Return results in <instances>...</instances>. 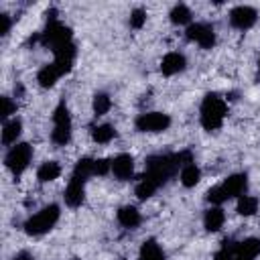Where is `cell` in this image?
I'll return each instance as SVG.
<instances>
[{"label": "cell", "instance_id": "obj_6", "mask_svg": "<svg viewBox=\"0 0 260 260\" xmlns=\"http://www.w3.org/2000/svg\"><path fill=\"white\" fill-rule=\"evenodd\" d=\"M134 126L140 132H165L171 126V116L165 112H144L138 114Z\"/></svg>", "mask_w": 260, "mask_h": 260}, {"label": "cell", "instance_id": "obj_1", "mask_svg": "<svg viewBox=\"0 0 260 260\" xmlns=\"http://www.w3.org/2000/svg\"><path fill=\"white\" fill-rule=\"evenodd\" d=\"M228 116V102L217 93H207L199 106V120L207 132L219 130Z\"/></svg>", "mask_w": 260, "mask_h": 260}, {"label": "cell", "instance_id": "obj_8", "mask_svg": "<svg viewBox=\"0 0 260 260\" xmlns=\"http://www.w3.org/2000/svg\"><path fill=\"white\" fill-rule=\"evenodd\" d=\"M230 24L234 26V28H238V30H248V28H252L254 24H256V20H258V12H256V8H252V6H248V4H238V6H234L232 10H230Z\"/></svg>", "mask_w": 260, "mask_h": 260}, {"label": "cell", "instance_id": "obj_17", "mask_svg": "<svg viewBox=\"0 0 260 260\" xmlns=\"http://www.w3.org/2000/svg\"><path fill=\"white\" fill-rule=\"evenodd\" d=\"M234 256H242L248 260H256L260 256V238H246L242 242H236L234 246Z\"/></svg>", "mask_w": 260, "mask_h": 260}, {"label": "cell", "instance_id": "obj_25", "mask_svg": "<svg viewBox=\"0 0 260 260\" xmlns=\"http://www.w3.org/2000/svg\"><path fill=\"white\" fill-rule=\"evenodd\" d=\"M91 108H93V114H95V116H106V114L110 112V108H112V100H110V95L104 93V91H98V93L93 95Z\"/></svg>", "mask_w": 260, "mask_h": 260}, {"label": "cell", "instance_id": "obj_14", "mask_svg": "<svg viewBox=\"0 0 260 260\" xmlns=\"http://www.w3.org/2000/svg\"><path fill=\"white\" fill-rule=\"evenodd\" d=\"M65 73L61 71V67L53 61V63H49V65H43L41 69H39V73H37V81H39V85L41 87H53L57 81H59V77H63Z\"/></svg>", "mask_w": 260, "mask_h": 260}, {"label": "cell", "instance_id": "obj_16", "mask_svg": "<svg viewBox=\"0 0 260 260\" xmlns=\"http://www.w3.org/2000/svg\"><path fill=\"white\" fill-rule=\"evenodd\" d=\"M116 219L122 228H128V230H134L136 225H140L142 221V215L140 211L134 207V205H122L118 211H116Z\"/></svg>", "mask_w": 260, "mask_h": 260}, {"label": "cell", "instance_id": "obj_15", "mask_svg": "<svg viewBox=\"0 0 260 260\" xmlns=\"http://www.w3.org/2000/svg\"><path fill=\"white\" fill-rule=\"evenodd\" d=\"M22 132V120L20 118H10L6 122H2V144L4 146H14L18 142V136Z\"/></svg>", "mask_w": 260, "mask_h": 260}, {"label": "cell", "instance_id": "obj_24", "mask_svg": "<svg viewBox=\"0 0 260 260\" xmlns=\"http://www.w3.org/2000/svg\"><path fill=\"white\" fill-rule=\"evenodd\" d=\"M93 167H95V158H89V156H83V158H79L77 162H75V167H73V173L71 175H75V177H81V179H89V177H93Z\"/></svg>", "mask_w": 260, "mask_h": 260}, {"label": "cell", "instance_id": "obj_5", "mask_svg": "<svg viewBox=\"0 0 260 260\" xmlns=\"http://www.w3.org/2000/svg\"><path fill=\"white\" fill-rule=\"evenodd\" d=\"M30 160H32V146H30L28 142H16V144L10 146V148L6 150V154H4V165H6V169H8L14 177L22 175V173L28 169Z\"/></svg>", "mask_w": 260, "mask_h": 260}, {"label": "cell", "instance_id": "obj_32", "mask_svg": "<svg viewBox=\"0 0 260 260\" xmlns=\"http://www.w3.org/2000/svg\"><path fill=\"white\" fill-rule=\"evenodd\" d=\"M12 260H32V256H30L28 252H18V254H16Z\"/></svg>", "mask_w": 260, "mask_h": 260}, {"label": "cell", "instance_id": "obj_22", "mask_svg": "<svg viewBox=\"0 0 260 260\" xmlns=\"http://www.w3.org/2000/svg\"><path fill=\"white\" fill-rule=\"evenodd\" d=\"M116 138V128L112 124H98L91 128V140L98 142V144H108Z\"/></svg>", "mask_w": 260, "mask_h": 260}, {"label": "cell", "instance_id": "obj_13", "mask_svg": "<svg viewBox=\"0 0 260 260\" xmlns=\"http://www.w3.org/2000/svg\"><path fill=\"white\" fill-rule=\"evenodd\" d=\"M223 223H225V213H223L221 205H211V207L205 209V213H203V228L207 232H211V234L219 232L223 228Z\"/></svg>", "mask_w": 260, "mask_h": 260}, {"label": "cell", "instance_id": "obj_33", "mask_svg": "<svg viewBox=\"0 0 260 260\" xmlns=\"http://www.w3.org/2000/svg\"><path fill=\"white\" fill-rule=\"evenodd\" d=\"M258 75H260V57H258Z\"/></svg>", "mask_w": 260, "mask_h": 260}, {"label": "cell", "instance_id": "obj_20", "mask_svg": "<svg viewBox=\"0 0 260 260\" xmlns=\"http://www.w3.org/2000/svg\"><path fill=\"white\" fill-rule=\"evenodd\" d=\"M61 175V165L57 160H45L41 162V167L37 169V179L39 183H51L55 179H59Z\"/></svg>", "mask_w": 260, "mask_h": 260}, {"label": "cell", "instance_id": "obj_21", "mask_svg": "<svg viewBox=\"0 0 260 260\" xmlns=\"http://www.w3.org/2000/svg\"><path fill=\"white\" fill-rule=\"evenodd\" d=\"M169 18L177 26H189L193 22V12H191V8L187 4H175L171 8V12H169Z\"/></svg>", "mask_w": 260, "mask_h": 260}, {"label": "cell", "instance_id": "obj_11", "mask_svg": "<svg viewBox=\"0 0 260 260\" xmlns=\"http://www.w3.org/2000/svg\"><path fill=\"white\" fill-rule=\"evenodd\" d=\"M112 175L118 179V181H130L134 177V158L132 154H116L112 158Z\"/></svg>", "mask_w": 260, "mask_h": 260}, {"label": "cell", "instance_id": "obj_7", "mask_svg": "<svg viewBox=\"0 0 260 260\" xmlns=\"http://www.w3.org/2000/svg\"><path fill=\"white\" fill-rule=\"evenodd\" d=\"M185 35L191 43H197L201 49H211L215 45V30L207 22H191Z\"/></svg>", "mask_w": 260, "mask_h": 260}, {"label": "cell", "instance_id": "obj_12", "mask_svg": "<svg viewBox=\"0 0 260 260\" xmlns=\"http://www.w3.org/2000/svg\"><path fill=\"white\" fill-rule=\"evenodd\" d=\"M185 67H187V59L179 51H169L160 59V71H162V75H169V77L171 75H177V73L185 71Z\"/></svg>", "mask_w": 260, "mask_h": 260}, {"label": "cell", "instance_id": "obj_18", "mask_svg": "<svg viewBox=\"0 0 260 260\" xmlns=\"http://www.w3.org/2000/svg\"><path fill=\"white\" fill-rule=\"evenodd\" d=\"M179 181H181V185L187 187V189H189V187H195V185L201 181V169L195 165V160L181 167V171H179Z\"/></svg>", "mask_w": 260, "mask_h": 260}, {"label": "cell", "instance_id": "obj_2", "mask_svg": "<svg viewBox=\"0 0 260 260\" xmlns=\"http://www.w3.org/2000/svg\"><path fill=\"white\" fill-rule=\"evenodd\" d=\"M59 217H61V207L57 203H49L24 221V232L28 236H43L57 225Z\"/></svg>", "mask_w": 260, "mask_h": 260}, {"label": "cell", "instance_id": "obj_23", "mask_svg": "<svg viewBox=\"0 0 260 260\" xmlns=\"http://www.w3.org/2000/svg\"><path fill=\"white\" fill-rule=\"evenodd\" d=\"M258 197H254V195H242V197H238V203H236V209H238V213L240 215H244V217H250V215H254L256 211H258Z\"/></svg>", "mask_w": 260, "mask_h": 260}, {"label": "cell", "instance_id": "obj_27", "mask_svg": "<svg viewBox=\"0 0 260 260\" xmlns=\"http://www.w3.org/2000/svg\"><path fill=\"white\" fill-rule=\"evenodd\" d=\"M0 104H2V110H0V114H2V122L14 118V114H16V104L12 102V98L2 95V98H0Z\"/></svg>", "mask_w": 260, "mask_h": 260}, {"label": "cell", "instance_id": "obj_31", "mask_svg": "<svg viewBox=\"0 0 260 260\" xmlns=\"http://www.w3.org/2000/svg\"><path fill=\"white\" fill-rule=\"evenodd\" d=\"M10 26H12L10 16L2 12V14H0V35H2V37H6V35L10 32Z\"/></svg>", "mask_w": 260, "mask_h": 260}, {"label": "cell", "instance_id": "obj_9", "mask_svg": "<svg viewBox=\"0 0 260 260\" xmlns=\"http://www.w3.org/2000/svg\"><path fill=\"white\" fill-rule=\"evenodd\" d=\"M219 187H221L225 199H238V197L246 195V189H248V175H246V173H234V175H230Z\"/></svg>", "mask_w": 260, "mask_h": 260}, {"label": "cell", "instance_id": "obj_30", "mask_svg": "<svg viewBox=\"0 0 260 260\" xmlns=\"http://www.w3.org/2000/svg\"><path fill=\"white\" fill-rule=\"evenodd\" d=\"M112 173V158H95V167H93V175H108Z\"/></svg>", "mask_w": 260, "mask_h": 260}, {"label": "cell", "instance_id": "obj_10", "mask_svg": "<svg viewBox=\"0 0 260 260\" xmlns=\"http://www.w3.org/2000/svg\"><path fill=\"white\" fill-rule=\"evenodd\" d=\"M85 179L81 177H75L71 175L69 183H67V189H65V205L69 207H79L83 203V197H85Z\"/></svg>", "mask_w": 260, "mask_h": 260}, {"label": "cell", "instance_id": "obj_26", "mask_svg": "<svg viewBox=\"0 0 260 260\" xmlns=\"http://www.w3.org/2000/svg\"><path fill=\"white\" fill-rule=\"evenodd\" d=\"M234 246H236V242H232V240L221 242L219 250L213 254V260H234Z\"/></svg>", "mask_w": 260, "mask_h": 260}, {"label": "cell", "instance_id": "obj_3", "mask_svg": "<svg viewBox=\"0 0 260 260\" xmlns=\"http://www.w3.org/2000/svg\"><path fill=\"white\" fill-rule=\"evenodd\" d=\"M41 41H43V45H47L55 53V51L63 49L65 45L73 43V35H71V28L65 26L61 20H57V16L53 12V16L47 20L45 30L41 32Z\"/></svg>", "mask_w": 260, "mask_h": 260}, {"label": "cell", "instance_id": "obj_19", "mask_svg": "<svg viewBox=\"0 0 260 260\" xmlns=\"http://www.w3.org/2000/svg\"><path fill=\"white\" fill-rule=\"evenodd\" d=\"M138 260H165V252L156 240L148 238L142 242V246L138 250Z\"/></svg>", "mask_w": 260, "mask_h": 260}, {"label": "cell", "instance_id": "obj_28", "mask_svg": "<svg viewBox=\"0 0 260 260\" xmlns=\"http://www.w3.org/2000/svg\"><path fill=\"white\" fill-rule=\"evenodd\" d=\"M146 24V10L144 8H134L132 12H130V26L132 28H142Z\"/></svg>", "mask_w": 260, "mask_h": 260}, {"label": "cell", "instance_id": "obj_29", "mask_svg": "<svg viewBox=\"0 0 260 260\" xmlns=\"http://www.w3.org/2000/svg\"><path fill=\"white\" fill-rule=\"evenodd\" d=\"M205 199H207V201H209L211 205H221L223 201H228L219 185H215V187H211V189H209V191L205 193Z\"/></svg>", "mask_w": 260, "mask_h": 260}, {"label": "cell", "instance_id": "obj_4", "mask_svg": "<svg viewBox=\"0 0 260 260\" xmlns=\"http://www.w3.org/2000/svg\"><path fill=\"white\" fill-rule=\"evenodd\" d=\"M73 134V122H71V114L65 102H59L57 108L53 110V132H51V140L57 146H65L69 144Z\"/></svg>", "mask_w": 260, "mask_h": 260}]
</instances>
